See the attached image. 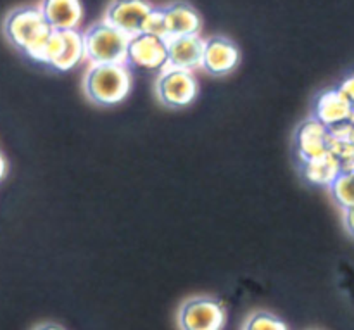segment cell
Instances as JSON below:
<instances>
[{
  "instance_id": "1",
  "label": "cell",
  "mask_w": 354,
  "mask_h": 330,
  "mask_svg": "<svg viewBox=\"0 0 354 330\" xmlns=\"http://www.w3.org/2000/svg\"><path fill=\"white\" fill-rule=\"evenodd\" d=\"M3 33L14 47L23 51L33 61L41 62L54 30L47 24L40 7H19L6 17Z\"/></svg>"
},
{
  "instance_id": "2",
  "label": "cell",
  "mask_w": 354,
  "mask_h": 330,
  "mask_svg": "<svg viewBox=\"0 0 354 330\" xmlns=\"http://www.w3.org/2000/svg\"><path fill=\"white\" fill-rule=\"evenodd\" d=\"M88 99L99 106H114L130 95L131 71L128 64H92L83 78Z\"/></svg>"
},
{
  "instance_id": "3",
  "label": "cell",
  "mask_w": 354,
  "mask_h": 330,
  "mask_svg": "<svg viewBox=\"0 0 354 330\" xmlns=\"http://www.w3.org/2000/svg\"><path fill=\"white\" fill-rule=\"evenodd\" d=\"M83 42L90 64H127L130 38L106 21L85 30Z\"/></svg>"
},
{
  "instance_id": "4",
  "label": "cell",
  "mask_w": 354,
  "mask_h": 330,
  "mask_svg": "<svg viewBox=\"0 0 354 330\" xmlns=\"http://www.w3.org/2000/svg\"><path fill=\"white\" fill-rule=\"evenodd\" d=\"M199 85L192 71L178 68L161 69L158 82H156V95L166 107L178 109L185 107L196 100Z\"/></svg>"
},
{
  "instance_id": "5",
  "label": "cell",
  "mask_w": 354,
  "mask_h": 330,
  "mask_svg": "<svg viewBox=\"0 0 354 330\" xmlns=\"http://www.w3.org/2000/svg\"><path fill=\"white\" fill-rule=\"evenodd\" d=\"M227 320V313L220 301L213 297H190L180 306V330H221Z\"/></svg>"
},
{
  "instance_id": "6",
  "label": "cell",
  "mask_w": 354,
  "mask_h": 330,
  "mask_svg": "<svg viewBox=\"0 0 354 330\" xmlns=\"http://www.w3.org/2000/svg\"><path fill=\"white\" fill-rule=\"evenodd\" d=\"M154 7L147 0H113L107 6L104 21L128 38L144 33V24Z\"/></svg>"
},
{
  "instance_id": "7",
  "label": "cell",
  "mask_w": 354,
  "mask_h": 330,
  "mask_svg": "<svg viewBox=\"0 0 354 330\" xmlns=\"http://www.w3.org/2000/svg\"><path fill=\"white\" fill-rule=\"evenodd\" d=\"M127 64L144 69H165L168 64L166 40L149 33H140L130 38Z\"/></svg>"
},
{
  "instance_id": "8",
  "label": "cell",
  "mask_w": 354,
  "mask_h": 330,
  "mask_svg": "<svg viewBox=\"0 0 354 330\" xmlns=\"http://www.w3.org/2000/svg\"><path fill=\"white\" fill-rule=\"evenodd\" d=\"M294 144H296V152L297 156H299L301 163L317 159L328 152L330 130H328V127H325L322 121H318L317 118L311 116L297 127Z\"/></svg>"
},
{
  "instance_id": "9",
  "label": "cell",
  "mask_w": 354,
  "mask_h": 330,
  "mask_svg": "<svg viewBox=\"0 0 354 330\" xmlns=\"http://www.w3.org/2000/svg\"><path fill=\"white\" fill-rule=\"evenodd\" d=\"M241 62V51L225 37H211L204 47L203 69L213 76L230 75Z\"/></svg>"
},
{
  "instance_id": "10",
  "label": "cell",
  "mask_w": 354,
  "mask_h": 330,
  "mask_svg": "<svg viewBox=\"0 0 354 330\" xmlns=\"http://www.w3.org/2000/svg\"><path fill=\"white\" fill-rule=\"evenodd\" d=\"M166 45H168V64H166L168 68L187 69V71L203 68L206 40H203L199 35L168 38Z\"/></svg>"
},
{
  "instance_id": "11",
  "label": "cell",
  "mask_w": 354,
  "mask_h": 330,
  "mask_svg": "<svg viewBox=\"0 0 354 330\" xmlns=\"http://www.w3.org/2000/svg\"><path fill=\"white\" fill-rule=\"evenodd\" d=\"M40 10L54 31L78 30L83 19L82 0H41Z\"/></svg>"
},
{
  "instance_id": "12",
  "label": "cell",
  "mask_w": 354,
  "mask_h": 330,
  "mask_svg": "<svg viewBox=\"0 0 354 330\" xmlns=\"http://www.w3.org/2000/svg\"><path fill=\"white\" fill-rule=\"evenodd\" d=\"M162 12H165L169 38L190 37V35L201 33L203 17L190 3L183 2V0H175L162 7Z\"/></svg>"
},
{
  "instance_id": "13",
  "label": "cell",
  "mask_w": 354,
  "mask_h": 330,
  "mask_svg": "<svg viewBox=\"0 0 354 330\" xmlns=\"http://www.w3.org/2000/svg\"><path fill=\"white\" fill-rule=\"evenodd\" d=\"M354 107L348 99L341 93L339 89L325 90L318 95L317 106H315V118L328 128L346 123L351 120Z\"/></svg>"
},
{
  "instance_id": "14",
  "label": "cell",
  "mask_w": 354,
  "mask_h": 330,
  "mask_svg": "<svg viewBox=\"0 0 354 330\" xmlns=\"http://www.w3.org/2000/svg\"><path fill=\"white\" fill-rule=\"evenodd\" d=\"M301 169L308 182L320 187H330L342 173L341 165L330 152L317 159H311V161H304Z\"/></svg>"
},
{
  "instance_id": "15",
  "label": "cell",
  "mask_w": 354,
  "mask_h": 330,
  "mask_svg": "<svg viewBox=\"0 0 354 330\" xmlns=\"http://www.w3.org/2000/svg\"><path fill=\"white\" fill-rule=\"evenodd\" d=\"M62 33V47L59 52L57 59L52 62L50 68L57 69V71H69V69L76 68L85 55V42H83V33L78 30L61 31Z\"/></svg>"
},
{
  "instance_id": "16",
  "label": "cell",
  "mask_w": 354,
  "mask_h": 330,
  "mask_svg": "<svg viewBox=\"0 0 354 330\" xmlns=\"http://www.w3.org/2000/svg\"><path fill=\"white\" fill-rule=\"evenodd\" d=\"M332 199L337 203L341 210L348 211L354 208V172L341 173L339 178L330 187Z\"/></svg>"
},
{
  "instance_id": "17",
  "label": "cell",
  "mask_w": 354,
  "mask_h": 330,
  "mask_svg": "<svg viewBox=\"0 0 354 330\" xmlns=\"http://www.w3.org/2000/svg\"><path fill=\"white\" fill-rule=\"evenodd\" d=\"M244 330H289L286 322L268 311H256L245 322Z\"/></svg>"
},
{
  "instance_id": "18",
  "label": "cell",
  "mask_w": 354,
  "mask_h": 330,
  "mask_svg": "<svg viewBox=\"0 0 354 330\" xmlns=\"http://www.w3.org/2000/svg\"><path fill=\"white\" fill-rule=\"evenodd\" d=\"M144 33L152 35V37L162 38V40H168V26H166L165 12H162V7H154L149 14L147 21L144 24Z\"/></svg>"
},
{
  "instance_id": "19",
  "label": "cell",
  "mask_w": 354,
  "mask_h": 330,
  "mask_svg": "<svg viewBox=\"0 0 354 330\" xmlns=\"http://www.w3.org/2000/svg\"><path fill=\"white\" fill-rule=\"evenodd\" d=\"M339 90H341L342 95L346 97V99L351 102V106L354 107V75L348 76V78H344L341 82V85L337 86Z\"/></svg>"
},
{
  "instance_id": "20",
  "label": "cell",
  "mask_w": 354,
  "mask_h": 330,
  "mask_svg": "<svg viewBox=\"0 0 354 330\" xmlns=\"http://www.w3.org/2000/svg\"><path fill=\"white\" fill-rule=\"evenodd\" d=\"M344 225H346V228H348L349 234L354 237V208L353 210L344 211Z\"/></svg>"
},
{
  "instance_id": "21",
  "label": "cell",
  "mask_w": 354,
  "mask_h": 330,
  "mask_svg": "<svg viewBox=\"0 0 354 330\" xmlns=\"http://www.w3.org/2000/svg\"><path fill=\"white\" fill-rule=\"evenodd\" d=\"M35 330H64L61 327V325H57V324H44V325H40V327H37Z\"/></svg>"
},
{
  "instance_id": "22",
  "label": "cell",
  "mask_w": 354,
  "mask_h": 330,
  "mask_svg": "<svg viewBox=\"0 0 354 330\" xmlns=\"http://www.w3.org/2000/svg\"><path fill=\"white\" fill-rule=\"evenodd\" d=\"M6 172H7V165H6V159H3V156L0 154V180L6 176Z\"/></svg>"
}]
</instances>
